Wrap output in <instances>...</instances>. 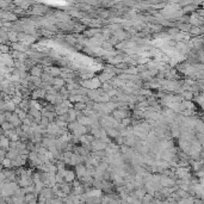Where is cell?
Instances as JSON below:
<instances>
[{"mask_svg": "<svg viewBox=\"0 0 204 204\" xmlns=\"http://www.w3.org/2000/svg\"><path fill=\"white\" fill-rule=\"evenodd\" d=\"M178 204H193V201H192V198H186V197H184V198H181V199L179 201Z\"/></svg>", "mask_w": 204, "mask_h": 204, "instance_id": "cell-1", "label": "cell"}, {"mask_svg": "<svg viewBox=\"0 0 204 204\" xmlns=\"http://www.w3.org/2000/svg\"><path fill=\"white\" fill-rule=\"evenodd\" d=\"M0 146L6 148V147L9 146V140H7L6 137H1V138H0Z\"/></svg>", "mask_w": 204, "mask_h": 204, "instance_id": "cell-2", "label": "cell"}, {"mask_svg": "<svg viewBox=\"0 0 204 204\" xmlns=\"http://www.w3.org/2000/svg\"><path fill=\"white\" fill-rule=\"evenodd\" d=\"M2 163V166L7 167V168L12 166V165H11V160H10V159H7V158H6V159H2V163Z\"/></svg>", "mask_w": 204, "mask_h": 204, "instance_id": "cell-3", "label": "cell"}, {"mask_svg": "<svg viewBox=\"0 0 204 204\" xmlns=\"http://www.w3.org/2000/svg\"><path fill=\"white\" fill-rule=\"evenodd\" d=\"M2 128H4L5 130H9V129L11 128V125H10L9 123H2Z\"/></svg>", "mask_w": 204, "mask_h": 204, "instance_id": "cell-4", "label": "cell"}]
</instances>
